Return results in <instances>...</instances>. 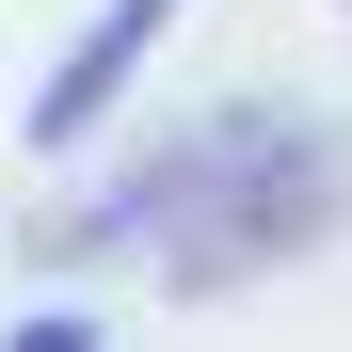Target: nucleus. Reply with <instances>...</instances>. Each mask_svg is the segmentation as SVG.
Here are the masks:
<instances>
[{
    "mask_svg": "<svg viewBox=\"0 0 352 352\" xmlns=\"http://www.w3.org/2000/svg\"><path fill=\"white\" fill-rule=\"evenodd\" d=\"M352 224V129H305V112H224V129L160 144L129 192H96L65 224H32V256H144L160 288H256L305 241Z\"/></svg>",
    "mask_w": 352,
    "mask_h": 352,
    "instance_id": "1",
    "label": "nucleus"
},
{
    "mask_svg": "<svg viewBox=\"0 0 352 352\" xmlns=\"http://www.w3.org/2000/svg\"><path fill=\"white\" fill-rule=\"evenodd\" d=\"M160 32H176V0H112V16H96L80 48H65V65H48V96H32V144H80L96 112L129 96V65H144Z\"/></svg>",
    "mask_w": 352,
    "mask_h": 352,
    "instance_id": "2",
    "label": "nucleus"
},
{
    "mask_svg": "<svg viewBox=\"0 0 352 352\" xmlns=\"http://www.w3.org/2000/svg\"><path fill=\"white\" fill-rule=\"evenodd\" d=\"M0 352H112V336H96L80 305H48V320H16V336H0Z\"/></svg>",
    "mask_w": 352,
    "mask_h": 352,
    "instance_id": "3",
    "label": "nucleus"
}]
</instances>
